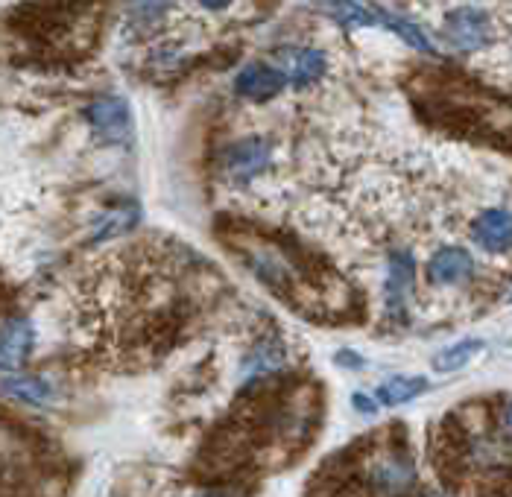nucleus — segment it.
<instances>
[{"label": "nucleus", "mask_w": 512, "mask_h": 497, "mask_svg": "<svg viewBox=\"0 0 512 497\" xmlns=\"http://www.w3.org/2000/svg\"><path fill=\"white\" fill-rule=\"evenodd\" d=\"M319 424V389L314 383H276L261 378L240 392L229 424L205 445L202 462L214 477L232 471H267L290 465L311 445Z\"/></svg>", "instance_id": "obj_1"}, {"label": "nucleus", "mask_w": 512, "mask_h": 497, "mask_svg": "<svg viewBox=\"0 0 512 497\" xmlns=\"http://www.w3.org/2000/svg\"><path fill=\"white\" fill-rule=\"evenodd\" d=\"M416 462L401 424L366 436L316 471L308 497H407L416 489Z\"/></svg>", "instance_id": "obj_2"}, {"label": "nucleus", "mask_w": 512, "mask_h": 497, "mask_svg": "<svg viewBox=\"0 0 512 497\" xmlns=\"http://www.w3.org/2000/svg\"><path fill=\"white\" fill-rule=\"evenodd\" d=\"M422 115L439 120L445 129L460 126L466 138L512 150V103L492 97L486 88L466 79H431L416 100Z\"/></svg>", "instance_id": "obj_3"}, {"label": "nucleus", "mask_w": 512, "mask_h": 497, "mask_svg": "<svg viewBox=\"0 0 512 497\" xmlns=\"http://www.w3.org/2000/svg\"><path fill=\"white\" fill-rule=\"evenodd\" d=\"M445 41L460 50V53H472L480 50L492 41V15L486 9H474V6H460L451 9L445 15Z\"/></svg>", "instance_id": "obj_4"}, {"label": "nucleus", "mask_w": 512, "mask_h": 497, "mask_svg": "<svg viewBox=\"0 0 512 497\" xmlns=\"http://www.w3.org/2000/svg\"><path fill=\"white\" fill-rule=\"evenodd\" d=\"M85 117L91 129L106 144H129L132 141V112L123 97H100L88 106Z\"/></svg>", "instance_id": "obj_5"}, {"label": "nucleus", "mask_w": 512, "mask_h": 497, "mask_svg": "<svg viewBox=\"0 0 512 497\" xmlns=\"http://www.w3.org/2000/svg\"><path fill=\"white\" fill-rule=\"evenodd\" d=\"M270 161H273V147L264 138H246L226 153L223 170L235 182H249V179L261 176L270 167Z\"/></svg>", "instance_id": "obj_6"}, {"label": "nucleus", "mask_w": 512, "mask_h": 497, "mask_svg": "<svg viewBox=\"0 0 512 497\" xmlns=\"http://www.w3.org/2000/svg\"><path fill=\"white\" fill-rule=\"evenodd\" d=\"M287 79L290 77L284 71H278L273 65H267V62H252V65H246L235 77V91L243 100L267 103L276 94H281V88L287 85Z\"/></svg>", "instance_id": "obj_7"}, {"label": "nucleus", "mask_w": 512, "mask_h": 497, "mask_svg": "<svg viewBox=\"0 0 512 497\" xmlns=\"http://www.w3.org/2000/svg\"><path fill=\"white\" fill-rule=\"evenodd\" d=\"M474 272L472 255L460 246H442L434 252V258L428 261L425 275L431 287H451V284H463L469 281Z\"/></svg>", "instance_id": "obj_8"}, {"label": "nucleus", "mask_w": 512, "mask_h": 497, "mask_svg": "<svg viewBox=\"0 0 512 497\" xmlns=\"http://www.w3.org/2000/svg\"><path fill=\"white\" fill-rule=\"evenodd\" d=\"M472 240L486 252H510L512 249V211L489 208L472 220Z\"/></svg>", "instance_id": "obj_9"}, {"label": "nucleus", "mask_w": 512, "mask_h": 497, "mask_svg": "<svg viewBox=\"0 0 512 497\" xmlns=\"http://www.w3.org/2000/svg\"><path fill=\"white\" fill-rule=\"evenodd\" d=\"M416 287V261L410 252H395L390 258V278H387V313L404 319L407 313V299L413 296Z\"/></svg>", "instance_id": "obj_10"}, {"label": "nucleus", "mask_w": 512, "mask_h": 497, "mask_svg": "<svg viewBox=\"0 0 512 497\" xmlns=\"http://www.w3.org/2000/svg\"><path fill=\"white\" fill-rule=\"evenodd\" d=\"M33 340H36V331L30 325V319L24 316H6L3 319V372H21L30 348H33Z\"/></svg>", "instance_id": "obj_11"}, {"label": "nucleus", "mask_w": 512, "mask_h": 497, "mask_svg": "<svg viewBox=\"0 0 512 497\" xmlns=\"http://www.w3.org/2000/svg\"><path fill=\"white\" fill-rule=\"evenodd\" d=\"M431 389L428 378H419V375H398V378H390L378 386L375 398L387 407H398V404H407L419 395H425Z\"/></svg>", "instance_id": "obj_12"}, {"label": "nucleus", "mask_w": 512, "mask_h": 497, "mask_svg": "<svg viewBox=\"0 0 512 497\" xmlns=\"http://www.w3.org/2000/svg\"><path fill=\"white\" fill-rule=\"evenodd\" d=\"M3 392H6V398L24 401V404H44L53 389L44 378L24 375V372H9V375H3Z\"/></svg>", "instance_id": "obj_13"}, {"label": "nucleus", "mask_w": 512, "mask_h": 497, "mask_svg": "<svg viewBox=\"0 0 512 497\" xmlns=\"http://www.w3.org/2000/svg\"><path fill=\"white\" fill-rule=\"evenodd\" d=\"M325 68H328L325 53H322V50H314V47H305V50H299V53L293 56V62H290V82L299 85V88H305V85H311V82H316V79L322 77Z\"/></svg>", "instance_id": "obj_14"}, {"label": "nucleus", "mask_w": 512, "mask_h": 497, "mask_svg": "<svg viewBox=\"0 0 512 497\" xmlns=\"http://www.w3.org/2000/svg\"><path fill=\"white\" fill-rule=\"evenodd\" d=\"M328 12H331L346 30L381 24V9H372V6H366V3H328Z\"/></svg>", "instance_id": "obj_15"}, {"label": "nucleus", "mask_w": 512, "mask_h": 497, "mask_svg": "<svg viewBox=\"0 0 512 497\" xmlns=\"http://www.w3.org/2000/svg\"><path fill=\"white\" fill-rule=\"evenodd\" d=\"M480 348H483V340H477V337H469V340H463V343L451 345V348H445L442 354H436L434 369L436 372H442V375L457 372V369H463V366L472 360Z\"/></svg>", "instance_id": "obj_16"}, {"label": "nucleus", "mask_w": 512, "mask_h": 497, "mask_svg": "<svg viewBox=\"0 0 512 497\" xmlns=\"http://www.w3.org/2000/svg\"><path fill=\"white\" fill-rule=\"evenodd\" d=\"M381 27H387V30H393L398 33L401 39L407 41L410 47H416V50H422V53H431L434 56V44L425 39V33L416 27V24H410V21H404V18H398V15H390L387 9H381Z\"/></svg>", "instance_id": "obj_17"}, {"label": "nucleus", "mask_w": 512, "mask_h": 497, "mask_svg": "<svg viewBox=\"0 0 512 497\" xmlns=\"http://www.w3.org/2000/svg\"><path fill=\"white\" fill-rule=\"evenodd\" d=\"M138 223V208H123V211H115L112 217H103V226L94 231L97 240H109V237H118L126 229H132Z\"/></svg>", "instance_id": "obj_18"}, {"label": "nucleus", "mask_w": 512, "mask_h": 497, "mask_svg": "<svg viewBox=\"0 0 512 497\" xmlns=\"http://www.w3.org/2000/svg\"><path fill=\"white\" fill-rule=\"evenodd\" d=\"M334 360H337V366H352V369H360V366H363L360 354H357V351H346V348H343V351H337V357H334Z\"/></svg>", "instance_id": "obj_19"}, {"label": "nucleus", "mask_w": 512, "mask_h": 497, "mask_svg": "<svg viewBox=\"0 0 512 497\" xmlns=\"http://www.w3.org/2000/svg\"><path fill=\"white\" fill-rule=\"evenodd\" d=\"M355 407L360 410V413H366V416H369V413H375V401H372V398H366V395H360V392L355 395Z\"/></svg>", "instance_id": "obj_20"}, {"label": "nucleus", "mask_w": 512, "mask_h": 497, "mask_svg": "<svg viewBox=\"0 0 512 497\" xmlns=\"http://www.w3.org/2000/svg\"><path fill=\"white\" fill-rule=\"evenodd\" d=\"M197 497H226V495H223V492H202V495Z\"/></svg>", "instance_id": "obj_21"}, {"label": "nucleus", "mask_w": 512, "mask_h": 497, "mask_svg": "<svg viewBox=\"0 0 512 497\" xmlns=\"http://www.w3.org/2000/svg\"><path fill=\"white\" fill-rule=\"evenodd\" d=\"M507 424L512 427V398H510V404H507Z\"/></svg>", "instance_id": "obj_22"}, {"label": "nucleus", "mask_w": 512, "mask_h": 497, "mask_svg": "<svg viewBox=\"0 0 512 497\" xmlns=\"http://www.w3.org/2000/svg\"><path fill=\"white\" fill-rule=\"evenodd\" d=\"M422 497H442V495H422Z\"/></svg>", "instance_id": "obj_23"}, {"label": "nucleus", "mask_w": 512, "mask_h": 497, "mask_svg": "<svg viewBox=\"0 0 512 497\" xmlns=\"http://www.w3.org/2000/svg\"><path fill=\"white\" fill-rule=\"evenodd\" d=\"M510 299H512V296H510Z\"/></svg>", "instance_id": "obj_24"}]
</instances>
